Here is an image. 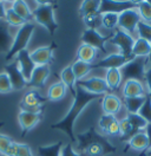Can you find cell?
Returning <instances> with one entry per match:
<instances>
[{
    "label": "cell",
    "instance_id": "obj_21",
    "mask_svg": "<svg viewBox=\"0 0 151 156\" xmlns=\"http://www.w3.org/2000/svg\"><path fill=\"white\" fill-rule=\"evenodd\" d=\"M12 43L13 37L9 32V25L5 20H0V53H7Z\"/></svg>",
    "mask_w": 151,
    "mask_h": 156
},
{
    "label": "cell",
    "instance_id": "obj_15",
    "mask_svg": "<svg viewBox=\"0 0 151 156\" xmlns=\"http://www.w3.org/2000/svg\"><path fill=\"white\" fill-rule=\"evenodd\" d=\"M56 48V44H52L48 46H41V48H38L34 51H32L30 53V56L37 66L39 65L50 66V64L53 63V52H54Z\"/></svg>",
    "mask_w": 151,
    "mask_h": 156
},
{
    "label": "cell",
    "instance_id": "obj_41",
    "mask_svg": "<svg viewBox=\"0 0 151 156\" xmlns=\"http://www.w3.org/2000/svg\"><path fill=\"white\" fill-rule=\"evenodd\" d=\"M9 91H12L9 78L5 72H2L0 73V94H7Z\"/></svg>",
    "mask_w": 151,
    "mask_h": 156
},
{
    "label": "cell",
    "instance_id": "obj_44",
    "mask_svg": "<svg viewBox=\"0 0 151 156\" xmlns=\"http://www.w3.org/2000/svg\"><path fill=\"white\" fill-rule=\"evenodd\" d=\"M16 156H34L31 147L25 143H18V149H17V155Z\"/></svg>",
    "mask_w": 151,
    "mask_h": 156
},
{
    "label": "cell",
    "instance_id": "obj_18",
    "mask_svg": "<svg viewBox=\"0 0 151 156\" xmlns=\"http://www.w3.org/2000/svg\"><path fill=\"white\" fill-rule=\"evenodd\" d=\"M122 105V99L112 92H109V94L104 95L103 98H102V109H103V112L106 115L116 116V114H118L121 111Z\"/></svg>",
    "mask_w": 151,
    "mask_h": 156
},
{
    "label": "cell",
    "instance_id": "obj_12",
    "mask_svg": "<svg viewBox=\"0 0 151 156\" xmlns=\"http://www.w3.org/2000/svg\"><path fill=\"white\" fill-rule=\"evenodd\" d=\"M133 58H129V57H125L123 56L122 53H111V55H107L106 57L102 58L100 60H98L97 63L92 64V69H105V70H109V69H121Z\"/></svg>",
    "mask_w": 151,
    "mask_h": 156
},
{
    "label": "cell",
    "instance_id": "obj_45",
    "mask_svg": "<svg viewBox=\"0 0 151 156\" xmlns=\"http://www.w3.org/2000/svg\"><path fill=\"white\" fill-rule=\"evenodd\" d=\"M17 149H18V143L13 141V142L11 143V146L7 148V150L5 151V154H4V155H6V156H16V155H17Z\"/></svg>",
    "mask_w": 151,
    "mask_h": 156
},
{
    "label": "cell",
    "instance_id": "obj_17",
    "mask_svg": "<svg viewBox=\"0 0 151 156\" xmlns=\"http://www.w3.org/2000/svg\"><path fill=\"white\" fill-rule=\"evenodd\" d=\"M122 94L124 98H131V97H144L148 96L145 87L139 80H125L123 84Z\"/></svg>",
    "mask_w": 151,
    "mask_h": 156
},
{
    "label": "cell",
    "instance_id": "obj_33",
    "mask_svg": "<svg viewBox=\"0 0 151 156\" xmlns=\"http://www.w3.org/2000/svg\"><path fill=\"white\" fill-rule=\"evenodd\" d=\"M83 23L86 26V29L98 31L99 27H102V13L97 12V13L89 14V16L83 18Z\"/></svg>",
    "mask_w": 151,
    "mask_h": 156
},
{
    "label": "cell",
    "instance_id": "obj_51",
    "mask_svg": "<svg viewBox=\"0 0 151 156\" xmlns=\"http://www.w3.org/2000/svg\"><path fill=\"white\" fill-rule=\"evenodd\" d=\"M0 156H6V155H4V154H0Z\"/></svg>",
    "mask_w": 151,
    "mask_h": 156
},
{
    "label": "cell",
    "instance_id": "obj_34",
    "mask_svg": "<svg viewBox=\"0 0 151 156\" xmlns=\"http://www.w3.org/2000/svg\"><path fill=\"white\" fill-rule=\"evenodd\" d=\"M102 26L106 30H117L118 27V14L117 13H103L102 14Z\"/></svg>",
    "mask_w": 151,
    "mask_h": 156
},
{
    "label": "cell",
    "instance_id": "obj_27",
    "mask_svg": "<svg viewBox=\"0 0 151 156\" xmlns=\"http://www.w3.org/2000/svg\"><path fill=\"white\" fill-rule=\"evenodd\" d=\"M66 90H67V88L61 82L53 83L47 90V101H52V102L61 101L63 98L65 97Z\"/></svg>",
    "mask_w": 151,
    "mask_h": 156
},
{
    "label": "cell",
    "instance_id": "obj_25",
    "mask_svg": "<svg viewBox=\"0 0 151 156\" xmlns=\"http://www.w3.org/2000/svg\"><path fill=\"white\" fill-rule=\"evenodd\" d=\"M12 10L14 11L19 17L23 20H25L26 23H31V20L33 19V13L30 10L27 2L24 0H16L12 4Z\"/></svg>",
    "mask_w": 151,
    "mask_h": 156
},
{
    "label": "cell",
    "instance_id": "obj_32",
    "mask_svg": "<svg viewBox=\"0 0 151 156\" xmlns=\"http://www.w3.org/2000/svg\"><path fill=\"white\" fill-rule=\"evenodd\" d=\"M71 69H72L73 75H75L77 82H78L92 70V64H87V63L80 62V60H76L75 63L71 65Z\"/></svg>",
    "mask_w": 151,
    "mask_h": 156
},
{
    "label": "cell",
    "instance_id": "obj_43",
    "mask_svg": "<svg viewBox=\"0 0 151 156\" xmlns=\"http://www.w3.org/2000/svg\"><path fill=\"white\" fill-rule=\"evenodd\" d=\"M60 156H82V155L73 149L72 143H67V144H64L63 148H61Z\"/></svg>",
    "mask_w": 151,
    "mask_h": 156
},
{
    "label": "cell",
    "instance_id": "obj_31",
    "mask_svg": "<svg viewBox=\"0 0 151 156\" xmlns=\"http://www.w3.org/2000/svg\"><path fill=\"white\" fill-rule=\"evenodd\" d=\"M146 99V96L144 97H131V98H124V107L126 109L128 114H138L141 110L142 105L144 104Z\"/></svg>",
    "mask_w": 151,
    "mask_h": 156
},
{
    "label": "cell",
    "instance_id": "obj_38",
    "mask_svg": "<svg viewBox=\"0 0 151 156\" xmlns=\"http://www.w3.org/2000/svg\"><path fill=\"white\" fill-rule=\"evenodd\" d=\"M5 21H6L9 25H12V26H19V27H21L23 25L26 24V21L21 19V18H20L18 14L12 10V9H7V10H6Z\"/></svg>",
    "mask_w": 151,
    "mask_h": 156
},
{
    "label": "cell",
    "instance_id": "obj_10",
    "mask_svg": "<svg viewBox=\"0 0 151 156\" xmlns=\"http://www.w3.org/2000/svg\"><path fill=\"white\" fill-rule=\"evenodd\" d=\"M77 85H79L80 88H83L85 91L98 95V96H104L106 94H109V88L106 85V82L104 78L100 77H91L89 79H80L77 82Z\"/></svg>",
    "mask_w": 151,
    "mask_h": 156
},
{
    "label": "cell",
    "instance_id": "obj_40",
    "mask_svg": "<svg viewBox=\"0 0 151 156\" xmlns=\"http://www.w3.org/2000/svg\"><path fill=\"white\" fill-rule=\"evenodd\" d=\"M138 114L148 122V124L151 123V98L149 96H146V99L142 105L141 110L138 111Z\"/></svg>",
    "mask_w": 151,
    "mask_h": 156
},
{
    "label": "cell",
    "instance_id": "obj_2",
    "mask_svg": "<svg viewBox=\"0 0 151 156\" xmlns=\"http://www.w3.org/2000/svg\"><path fill=\"white\" fill-rule=\"evenodd\" d=\"M79 148L86 153L87 156H104L109 153H114L116 148L93 128L89 129L77 136Z\"/></svg>",
    "mask_w": 151,
    "mask_h": 156
},
{
    "label": "cell",
    "instance_id": "obj_28",
    "mask_svg": "<svg viewBox=\"0 0 151 156\" xmlns=\"http://www.w3.org/2000/svg\"><path fill=\"white\" fill-rule=\"evenodd\" d=\"M150 53V41L145 39H135V44L132 48V56L133 57H146Z\"/></svg>",
    "mask_w": 151,
    "mask_h": 156
},
{
    "label": "cell",
    "instance_id": "obj_5",
    "mask_svg": "<svg viewBox=\"0 0 151 156\" xmlns=\"http://www.w3.org/2000/svg\"><path fill=\"white\" fill-rule=\"evenodd\" d=\"M148 69H149V63L146 57H135L121 69L123 80L133 79L142 82L144 80Z\"/></svg>",
    "mask_w": 151,
    "mask_h": 156
},
{
    "label": "cell",
    "instance_id": "obj_16",
    "mask_svg": "<svg viewBox=\"0 0 151 156\" xmlns=\"http://www.w3.org/2000/svg\"><path fill=\"white\" fill-rule=\"evenodd\" d=\"M98 126L100 128V130L107 136L119 135V121L113 115L103 114L98 119Z\"/></svg>",
    "mask_w": 151,
    "mask_h": 156
},
{
    "label": "cell",
    "instance_id": "obj_29",
    "mask_svg": "<svg viewBox=\"0 0 151 156\" xmlns=\"http://www.w3.org/2000/svg\"><path fill=\"white\" fill-rule=\"evenodd\" d=\"M100 2L102 0H85L80 4L79 7V16L84 18L89 14L97 13L100 10Z\"/></svg>",
    "mask_w": 151,
    "mask_h": 156
},
{
    "label": "cell",
    "instance_id": "obj_14",
    "mask_svg": "<svg viewBox=\"0 0 151 156\" xmlns=\"http://www.w3.org/2000/svg\"><path fill=\"white\" fill-rule=\"evenodd\" d=\"M138 1H117V0H102L99 13H122L129 9H137Z\"/></svg>",
    "mask_w": 151,
    "mask_h": 156
},
{
    "label": "cell",
    "instance_id": "obj_39",
    "mask_svg": "<svg viewBox=\"0 0 151 156\" xmlns=\"http://www.w3.org/2000/svg\"><path fill=\"white\" fill-rule=\"evenodd\" d=\"M136 31L138 33V38L151 41V24L141 20L138 23V25H137V30Z\"/></svg>",
    "mask_w": 151,
    "mask_h": 156
},
{
    "label": "cell",
    "instance_id": "obj_42",
    "mask_svg": "<svg viewBox=\"0 0 151 156\" xmlns=\"http://www.w3.org/2000/svg\"><path fill=\"white\" fill-rule=\"evenodd\" d=\"M12 142H13V140L11 137L6 136L4 134H0V154H5V151L7 150V148L11 146Z\"/></svg>",
    "mask_w": 151,
    "mask_h": 156
},
{
    "label": "cell",
    "instance_id": "obj_46",
    "mask_svg": "<svg viewBox=\"0 0 151 156\" xmlns=\"http://www.w3.org/2000/svg\"><path fill=\"white\" fill-rule=\"evenodd\" d=\"M144 80L146 83V88H148V96L151 98V68L148 69L146 73H145V77Z\"/></svg>",
    "mask_w": 151,
    "mask_h": 156
},
{
    "label": "cell",
    "instance_id": "obj_4",
    "mask_svg": "<svg viewBox=\"0 0 151 156\" xmlns=\"http://www.w3.org/2000/svg\"><path fill=\"white\" fill-rule=\"evenodd\" d=\"M32 13L36 23L44 26L48 33L53 36L58 29V23L54 18V6L51 2H40Z\"/></svg>",
    "mask_w": 151,
    "mask_h": 156
},
{
    "label": "cell",
    "instance_id": "obj_35",
    "mask_svg": "<svg viewBox=\"0 0 151 156\" xmlns=\"http://www.w3.org/2000/svg\"><path fill=\"white\" fill-rule=\"evenodd\" d=\"M136 131H144L145 127L148 126V122L139 115V114H128L125 117Z\"/></svg>",
    "mask_w": 151,
    "mask_h": 156
},
{
    "label": "cell",
    "instance_id": "obj_19",
    "mask_svg": "<svg viewBox=\"0 0 151 156\" xmlns=\"http://www.w3.org/2000/svg\"><path fill=\"white\" fill-rule=\"evenodd\" d=\"M16 60L18 62L19 68H20V71H21L24 78L28 82L31 76H32L33 70L36 69L37 65H36L34 62L32 60V58H31V56H30L27 50H24V51L19 52L18 55H17V57H16Z\"/></svg>",
    "mask_w": 151,
    "mask_h": 156
},
{
    "label": "cell",
    "instance_id": "obj_36",
    "mask_svg": "<svg viewBox=\"0 0 151 156\" xmlns=\"http://www.w3.org/2000/svg\"><path fill=\"white\" fill-rule=\"evenodd\" d=\"M136 133L135 128L130 124V122L126 118H123L122 121H119V135L122 137V140H129L130 137H132Z\"/></svg>",
    "mask_w": 151,
    "mask_h": 156
},
{
    "label": "cell",
    "instance_id": "obj_49",
    "mask_svg": "<svg viewBox=\"0 0 151 156\" xmlns=\"http://www.w3.org/2000/svg\"><path fill=\"white\" fill-rule=\"evenodd\" d=\"M148 63H149V68H151V41H150V53L148 56Z\"/></svg>",
    "mask_w": 151,
    "mask_h": 156
},
{
    "label": "cell",
    "instance_id": "obj_50",
    "mask_svg": "<svg viewBox=\"0 0 151 156\" xmlns=\"http://www.w3.org/2000/svg\"><path fill=\"white\" fill-rule=\"evenodd\" d=\"M144 154H145L146 156H151V148L150 149H148L146 151H144Z\"/></svg>",
    "mask_w": 151,
    "mask_h": 156
},
{
    "label": "cell",
    "instance_id": "obj_48",
    "mask_svg": "<svg viewBox=\"0 0 151 156\" xmlns=\"http://www.w3.org/2000/svg\"><path fill=\"white\" fill-rule=\"evenodd\" d=\"M5 17H6V9L4 4L0 1V20H5Z\"/></svg>",
    "mask_w": 151,
    "mask_h": 156
},
{
    "label": "cell",
    "instance_id": "obj_13",
    "mask_svg": "<svg viewBox=\"0 0 151 156\" xmlns=\"http://www.w3.org/2000/svg\"><path fill=\"white\" fill-rule=\"evenodd\" d=\"M41 119H43L41 112H31V111L20 110L18 121L19 126L21 128V137H24L28 131H31Z\"/></svg>",
    "mask_w": 151,
    "mask_h": 156
},
{
    "label": "cell",
    "instance_id": "obj_22",
    "mask_svg": "<svg viewBox=\"0 0 151 156\" xmlns=\"http://www.w3.org/2000/svg\"><path fill=\"white\" fill-rule=\"evenodd\" d=\"M128 146L136 151H146L149 149L148 137L144 131H138L128 140Z\"/></svg>",
    "mask_w": 151,
    "mask_h": 156
},
{
    "label": "cell",
    "instance_id": "obj_9",
    "mask_svg": "<svg viewBox=\"0 0 151 156\" xmlns=\"http://www.w3.org/2000/svg\"><path fill=\"white\" fill-rule=\"evenodd\" d=\"M4 69H5V73L9 78V82H11V85H12V90L18 91V90H23L24 88L27 87V80L23 76L17 60L9 62V64L5 65Z\"/></svg>",
    "mask_w": 151,
    "mask_h": 156
},
{
    "label": "cell",
    "instance_id": "obj_11",
    "mask_svg": "<svg viewBox=\"0 0 151 156\" xmlns=\"http://www.w3.org/2000/svg\"><path fill=\"white\" fill-rule=\"evenodd\" d=\"M110 36H103L100 34L97 30H89L86 29L82 34V41L83 44H87L90 46H92L97 51H100V52H106V48H105V44L106 41L110 39Z\"/></svg>",
    "mask_w": 151,
    "mask_h": 156
},
{
    "label": "cell",
    "instance_id": "obj_7",
    "mask_svg": "<svg viewBox=\"0 0 151 156\" xmlns=\"http://www.w3.org/2000/svg\"><path fill=\"white\" fill-rule=\"evenodd\" d=\"M47 102L45 98L38 90H30L27 91L20 101V108L21 110L31 111V112H41L43 107Z\"/></svg>",
    "mask_w": 151,
    "mask_h": 156
},
{
    "label": "cell",
    "instance_id": "obj_8",
    "mask_svg": "<svg viewBox=\"0 0 151 156\" xmlns=\"http://www.w3.org/2000/svg\"><path fill=\"white\" fill-rule=\"evenodd\" d=\"M139 21L141 17L137 9H129L118 14V27L131 36L133 32H136Z\"/></svg>",
    "mask_w": 151,
    "mask_h": 156
},
{
    "label": "cell",
    "instance_id": "obj_30",
    "mask_svg": "<svg viewBox=\"0 0 151 156\" xmlns=\"http://www.w3.org/2000/svg\"><path fill=\"white\" fill-rule=\"evenodd\" d=\"M63 146H64L63 141H58L56 143H52L48 146H39L38 156H60Z\"/></svg>",
    "mask_w": 151,
    "mask_h": 156
},
{
    "label": "cell",
    "instance_id": "obj_3",
    "mask_svg": "<svg viewBox=\"0 0 151 156\" xmlns=\"http://www.w3.org/2000/svg\"><path fill=\"white\" fill-rule=\"evenodd\" d=\"M36 29V24L34 23H26L25 25H23L21 27H19V31L17 32L16 37L13 38V43H12V46L9 50V52L6 53L5 58L7 62L12 60L14 57H17L19 52L26 50L28 43L32 38V34H33V31Z\"/></svg>",
    "mask_w": 151,
    "mask_h": 156
},
{
    "label": "cell",
    "instance_id": "obj_26",
    "mask_svg": "<svg viewBox=\"0 0 151 156\" xmlns=\"http://www.w3.org/2000/svg\"><path fill=\"white\" fill-rule=\"evenodd\" d=\"M60 79H61V83L72 92V95L75 97L77 79H76L75 75H73V71L71 69V65H68V66H66V68H64L61 70V72H60Z\"/></svg>",
    "mask_w": 151,
    "mask_h": 156
},
{
    "label": "cell",
    "instance_id": "obj_20",
    "mask_svg": "<svg viewBox=\"0 0 151 156\" xmlns=\"http://www.w3.org/2000/svg\"><path fill=\"white\" fill-rule=\"evenodd\" d=\"M50 76V66L47 65H39L32 72V76L27 82V87L31 88H43L46 79Z\"/></svg>",
    "mask_w": 151,
    "mask_h": 156
},
{
    "label": "cell",
    "instance_id": "obj_1",
    "mask_svg": "<svg viewBox=\"0 0 151 156\" xmlns=\"http://www.w3.org/2000/svg\"><path fill=\"white\" fill-rule=\"evenodd\" d=\"M100 97L102 96L90 94V92L85 91L83 88H80L79 85H76V96L73 97V102H72V105L70 107L68 112L60 121H58L56 123H52L51 127L53 129H57V130L64 131L66 135L70 137V140L72 142H76L75 123L77 118L79 117V115L84 111L85 108L90 103L99 99Z\"/></svg>",
    "mask_w": 151,
    "mask_h": 156
},
{
    "label": "cell",
    "instance_id": "obj_37",
    "mask_svg": "<svg viewBox=\"0 0 151 156\" xmlns=\"http://www.w3.org/2000/svg\"><path fill=\"white\" fill-rule=\"evenodd\" d=\"M137 11L139 13L141 20L145 23H151V1H138Z\"/></svg>",
    "mask_w": 151,
    "mask_h": 156
},
{
    "label": "cell",
    "instance_id": "obj_6",
    "mask_svg": "<svg viewBox=\"0 0 151 156\" xmlns=\"http://www.w3.org/2000/svg\"><path fill=\"white\" fill-rule=\"evenodd\" d=\"M109 41L119 49V53H122L123 56L129 58H135L132 56V48L135 44V39L131 34L126 33L125 31L121 29H117L111 34Z\"/></svg>",
    "mask_w": 151,
    "mask_h": 156
},
{
    "label": "cell",
    "instance_id": "obj_24",
    "mask_svg": "<svg viewBox=\"0 0 151 156\" xmlns=\"http://www.w3.org/2000/svg\"><path fill=\"white\" fill-rule=\"evenodd\" d=\"M97 58V50L87 45V44H82L78 51H77V59L80 62H84L87 64H93L94 59Z\"/></svg>",
    "mask_w": 151,
    "mask_h": 156
},
{
    "label": "cell",
    "instance_id": "obj_23",
    "mask_svg": "<svg viewBox=\"0 0 151 156\" xmlns=\"http://www.w3.org/2000/svg\"><path fill=\"white\" fill-rule=\"evenodd\" d=\"M105 82H106V85H107L110 91L118 90L123 82L121 70L119 69H109V70H106Z\"/></svg>",
    "mask_w": 151,
    "mask_h": 156
},
{
    "label": "cell",
    "instance_id": "obj_47",
    "mask_svg": "<svg viewBox=\"0 0 151 156\" xmlns=\"http://www.w3.org/2000/svg\"><path fill=\"white\" fill-rule=\"evenodd\" d=\"M144 133H145V135L148 137V142H149V149L151 148V123H149L145 129H144Z\"/></svg>",
    "mask_w": 151,
    "mask_h": 156
}]
</instances>
